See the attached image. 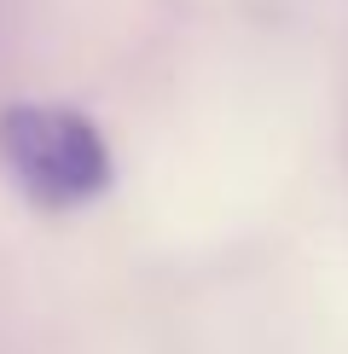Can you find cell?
I'll use <instances>...</instances> for the list:
<instances>
[{"label": "cell", "mask_w": 348, "mask_h": 354, "mask_svg": "<svg viewBox=\"0 0 348 354\" xmlns=\"http://www.w3.org/2000/svg\"><path fill=\"white\" fill-rule=\"evenodd\" d=\"M0 151H6V169L18 174V186L52 209H76V203L99 198L110 180L99 128L64 105H6Z\"/></svg>", "instance_id": "6da1fadb"}]
</instances>
